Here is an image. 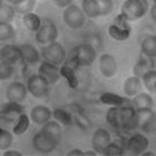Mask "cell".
<instances>
[{
  "instance_id": "1",
  "label": "cell",
  "mask_w": 156,
  "mask_h": 156,
  "mask_svg": "<svg viewBox=\"0 0 156 156\" xmlns=\"http://www.w3.org/2000/svg\"><path fill=\"white\" fill-rule=\"evenodd\" d=\"M97 58V49L91 45V43H80L73 49L72 58L66 60L64 64L70 66L72 69H77V67H89L92 66V62Z\"/></svg>"
},
{
  "instance_id": "2",
  "label": "cell",
  "mask_w": 156,
  "mask_h": 156,
  "mask_svg": "<svg viewBox=\"0 0 156 156\" xmlns=\"http://www.w3.org/2000/svg\"><path fill=\"white\" fill-rule=\"evenodd\" d=\"M149 12V2L147 0H125L122 5V15L131 23L135 20L143 18Z\"/></svg>"
},
{
  "instance_id": "3",
  "label": "cell",
  "mask_w": 156,
  "mask_h": 156,
  "mask_svg": "<svg viewBox=\"0 0 156 156\" xmlns=\"http://www.w3.org/2000/svg\"><path fill=\"white\" fill-rule=\"evenodd\" d=\"M42 58L46 61V62H51V64H54V66H58L60 67L61 64H64V61H66V57H67V54H66V48L61 45L60 42H52V43H48V45H45V48L42 49Z\"/></svg>"
},
{
  "instance_id": "4",
  "label": "cell",
  "mask_w": 156,
  "mask_h": 156,
  "mask_svg": "<svg viewBox=\"0 0 156 156\" xmlns=\"http://www.w3.org/2000/svg\"><path fill=\"white\" fill-rule=\"evenodd\" d=\"M131 25H129V21L119 13L115 20V23L108 27V36L112 37L113 40H118V42H123V40H128L129 36H131Z\"/></svg>"
},
{
  "instance_id": "5",
  "label": "cell",
  "mask_w": 156,
  "mask_h": 156,
  "mask_svg": "<svg viewBox=\"0 0 156 156\" xmlns=\"http://www.w3.org/2000/svg\"><path fill=\"white\" fill-rule=\"evenodd\" d=\"M62 20L67 27H70L73 30H77V28H82L86 23V16L82 12L80 6H76V5H70L64 9L62 13Z\"/></svg>"
},
{
  "instance_id": "6",
  "label": "cell",
  "mask_w": 156,
  "mask_h": 156,
  "mask_svg": "<svg viewBox=\"0 0 156 156\" xmlns=\"http://www.w3.org/2000/svg\"><path fill=\"white\" fill-rule=\"evenodd\" d=\"M58 37V28L52 20H42V25L36 31V40L40 45H48L55 42Z\"/></svg>"
},
{
  "instance_id": "7",
  "label": "cell",
  "mask_w": 156,
  "mask_h": 156,
  "mask_svg": "<svg viewBox=\"0 0 156 156\" xmlns=\"http://www.w3.org/2000/svg\"><path fill=\"white\" fill-rule=\"evenodd\" d=\"M25 86H27V91L34 97V98L48 97L49 91H51V85H49L40 74H33V76H30Z\"/></svg>"
},
{
  "instance_id": "8",
  "label": "cell",
  "mask_w": 156,
  "mask_h": 156,
  "mask_svg": "<svg viewBox=\"0 0 156 156\" xmlns=\"http://www.w3.org/2000/svg\"><path fill=\"white\" fill-rule=\"evenodd\" d=\"M98 69H100V73L104 76V77H113L116 72H118V62H116V58L112 55V54H103L98 60Z\"/></svg>"
},
{
  "instance_id": "9",
  "label": "cell",
  "mask_w": 156,
  "mask_h": 156,
  "mask_svg": "<svg viewBox=\"0 0 156 156\" xmlns=\"http://www.w3.org/2000/svg\"><path fill=\"white\" fill-rule=\"evenodd\" d=\"M147 147H149V140L140 132L126 138V150L131 152L132 155H141L144 150H147Z\"/></svg>"
},
{
  "instance_id": "10",
  "label": "cell",
  "mask_w": 156,
  "mask_h": 156,
  "mask_svg": "<svg viewBox=\"0 0 156 156\" xmlns=\"http://www.w3.org/2000/svg\"><path fill=\"white\" fill-rule=\"evenodd\" d=\"M0 60L9 62L11 66H16L23 61V55H21V49L20 46L15 45H5L3 48L0 49Z\"/></svg>"
},
{
  "instance_id": "11",
  "label": "cell",
  "mask_w": 156,
  "mask_h": 156,
  "mask_svg": "<svg viewBox=\"0 0 156 156\" xmlns=\"http://www.w3.org/2000/svg\"><path fill=\"white\" fill-rule=\"evenodd\" d=\"M40 132L45 137H48L49 140H52L55 144L61 143L62 140V128H61V123L57 120H48L46 123H43Z\"/></svg>"
},
{
  "instance_id": "12",
  "label": "cell",
  "mask_w": 156,
  "mask_h": 156,
  "mask_svg": "<svg viewBox=\"0 0 156 156\" xmlns=\"http://www.w3.org/2000/svg\"><path fill=\"white\" fill-rule=\"evenodd\" d=\"M110 141H112V137H110V132L106 128H98L92 134V147L100 155H103V150L107 147V144Z\"/></svg>"
},
{
  "instance_id": "13",
  "label": "cell",
  "mask_w": 156,
  "mask_h": 156,
  "mask_svg": "<svg viewBox=\"0 0 156 156\" xmlns=\"http://www.w3.org/2000/svg\"><path fill=\"white\" fill-rule=\"evenodd\" d=\"M27 86L23 82H12L6 89V97L8 101H13V103H23L27 97Z\"/></svg>"
},
{
  "instance_id": "14",
  "label": "cell",
  "mask_w": 156,
  "mask_h": 156,
  "mask_svg": "<svg viewBox=\"0 0 156 156\" xmlns=\"http://www.w3.org/2000/svg\"><path fill=\"white\" fill-rule=\"evenodd\" d=\"M39 74L48 82L49 85H54L58 82L60 79V67L58 66H54L51 62L43 61L40 66H39Z\"/></svg>"
},
{
  "instance_id": "15",
  "label": "cell",
  "mask_w": 156,
  "mask_h": 156,
  "mask_svg": "<svg viewBox=\"0 0 156 156\" xmlns=\"http://www.w3.org/2000/svg\"><path fill=\"white\" fill-rule=\"evenodd\" d=\"M31 143H33L34 150L39 152V153H51V152H54L55 147H57V144L54 143L52 140H49L48 137H45L42 132H39V134H36V135L33 137Z\"/></svg>"
},
{
  "instance_id": "16",
  "label": "cell",
  "mask_w": 156,
  "mask_h": 156,
  "mask_svg": "<svg viewBox=\"0 0 156 156\" xmlns=\"http://www.w3.org/2000/svg\"><path fill=\"white\" fill-rule=\"evenodd\" d=\"M30 119L33 120L36 125H43L46 123L48 120L52 119V112L51 108L43 106V104H39V106H34L30 112Z\"/></svg>"
},
{
  "instance_id": "17",
  "label": "cell",
  "mask_w": 156,
  "mask_h": 156,
  "mask_svg": "<svg viewBox=\"0 0 156 156\" xmlns=\"http://www.w3.org/2000/svg\"><path fill=\"white\" fill-rule=\"evenodd\" d=\"M155 60L156 58H147V57H144V55H140V58L137 60V62L134 64V69H132L134 76L141 77L146 72L155 69Z\"/></svg>"
},
{
  "instance_id": "18",
  "label": "cell",
  "mask_w": 156,
  "mask_h": 156,
  "mask_svg": "<svg viewBox=\"0 0 156 156\" xmlns=\"http://www.w3.org/2000/svg\"><path fill=\"white\" fill-rule=\"evenodd\" d=\"M20 49H21V55H23V61L24 62L30 64V66H34V64H37L40 61V54L33 45L24 43V45L20 46Z\"/></svg>"
},
{
  "instance_id": "19",
  "label": "cell",
  "mask_w": 156,
  "mask_h": 156,
  "mask_svg": "<svg viewBox=\"0 0 156 156\" xmlns=\"http://www.w3.org/2000/svg\"><path fill=\"white\" fill-rule=\"evenodd\" d=\"M131 104L135 110L153 108V98L149 92H138L137 95L131 97Z\"/></svg>"
},
{
  "instance_id": "20",
  "label": "cell",
  "mask_w": 156,
  "mask_h": 156,
  "mask_svg": "<svg viewBox=\"0 0 156 156\" xmlns=\"http://www.w3.org/2000/svg\"><path fill=\"white\" fill-rule=\"evenodd\" d=\"M141 88H143V83H141V79L137 77V76H129L125 83H123V92L126 97H134L137 95L138 92H141Z\"/></svg>"
},
{
  "instance_id": "21",
  "label": "cell",
  "mask_w": 156,
  "mask_h": 156,
  "mask_svg": "<svg viewBox=\"0 0 156 156\" xmlns=\"http://www.w3.org/2000/svg\"><path fill=\"white\" fill-rule=\"evenodd\" d=\"M60 76H62V77L67 80V83H69V86H70L72 89H76V88L79 86V79H77V76H76V70L72 69L70 66L61 64L60 66Z\"/></svg>"
},
{
  "instance_id": "22",
  "label": "cell",
  "mask_w": 156,
  "mask_h": 156,
  "mask_svg": "<svg viewBox=\"0 0 156 156\" xmlns=\"http://www.w3.org/2000/svg\"><path fill=\"white\" fill-rule=\"evenodd\" d=\"M52 118L57 119V122H60L61 125H66V126H70L74 123L73 120V115L70 113V110L66 107H58L52 112Z\"/></svg>"
},
{
  "instance_id": "23",
  "label": "cell",
  "mask_w": 156,
  "mask_h": 156,
  "mask_svg": "<svg viewBox=\"0 0 156 156\" xmlns=\"http://www.w3.org/2000/svg\"><path fill=\"white\" fill-rule=\"evenodd\" d=\"M100 103L107 104V106L112 107V106H123V104L129 103V100L118 95V94H113V92H103L100 95Z\"/></svg>"
},
{
  "instance_id": "24",
  "label": "cell",
  "mask_w": 156,
  "mask_h": 156,
  "mask_svg": "<svg viewBox=\"0 0 156 156\" xmlns=\"http://www.w3.org/2000/svg\"><path fill=\"white\" fill-rule=\"evenodd\" d=\"M141 55L147 58H156V36H147L143 39Z\"/></svg>"
},
{
  "instance_id": "25",
  "label": "cell",
  "mask_w": 156,
  "mask_h": 156,
  "mask_svg": "<svg viewBox=\"0 0 156 156\" xmlns=\"http://www.w3.org/2000/svg\"><path fill=\"white\" fill-rule=\"evenodd\" d=\"M80 9H82V12L85 13L86 18L94 20L97 16H100V6H98L97 0H82Z\"/></svg>"
},
{
  "instance_id": "26",
  "label": "cell",
  "mask_w": 156,
  "mask_h": 156,
  "mask_svg": "<svg viewBox=\"0 0 156 156\" xmlns=\"http://www.w3.org/2000/svg\"><path fill=\"white\" fill-rule=\"evenodd\" d=\"M0 113H5L11 118H18L20 115L24 113V107L21 106V103H13V101H8L5 104L0 106Z\"/></svg>"
},
{
  "instance_id": "27",
  "label": "cell",
  "mask_w": 156,
  "mask_h": 156,
  "mask_svg": "<svg viewBox=\"0 0 156 156\" xmlns=\"http://www.w3.org/2000/svg\"><path fill=\"white\" fill-rule=\"evenodd\" d=\"M30 116H27L25 113L23 115H20L16 120H15V123L12 125V134L13 135H23L24 132H27L28 129V126H30Z\"/></svg>"
},
{
  "instance_id": "28",
  "label": "cell",
  "mask_w": 156,
  "mask_h": 156,
  "mask_svg": "<svg viewBox=\"0 0 156 156\" xmlns=\"http://www.w3.org/2000/svg\"><path fill=\"white\" fill-rule=\"evenodd\" d=\"M23 24L25 25L27 30L36 33L37 30H39V27L42 25V18L39 15H36V13L28 12V13H25V15H23Z\"/></svg>"
},
{
  "instance_id": "29",
  "label": "cell",
  "mask_w": 156,
  "mask_h": 156,
  "mask_svg": "<svg viewBox=\"0 0 156 156\" xmlns=\"http://www.w3.org/2000/svg\"><path fill=\"white\" fill-rule=\"evenodd\" d=\"M140 79H141L143 86L147 89V92H149V94H155V91H156V72H155V69L146 72Z\"/></svg>"
},
{
  "instance_id": "30",
  "label": "cell",
  "mask_w": 156,
  "mask_h": 156,
  "mask_svg": "<svg viewBox=\"0 0 156 156\" xmlns=\"http://www.w3.org/2000/svg\"><path fill=\"white\" fill-rule=\"evenodd\" d=\"M106 119H107L108 125L118 131V134L120 132V119H119V112H118V106H112L107 110V115H106Z\"/></svg>"
},
{
  "instance_id": "31",
  "label": "cell",
  "mask_w": 156,
  "mask_h": 156,
  "mask_svg": "<svg viewBox=\"0 0 156 156\" xmlns=\"http://www.w3.org/2000/svg\"><path fill=\"white\" fill-rule=\"evenodd\" d=\"M15 9L11 3L0 5V23H12L15 18Z\"/></svg>"
},
{
  "instance_id": "32",
  "label": "cell",
  "mask_w": 156,
  "mask_h": 156,
  "mask_svg": "<svg viewBox=\"0 0 156 156\" xmlns=\"http://www.w3.org/2000/svg\"><path fill=\"white\" fill-rule=\"evenodd\" d=\"M15 28L11 23H0V42H8L15 37Z\"/></svg>"
},
{
  "instance_id": "33",
  "label": "cell",
  "mask_w": 156,
  "mask_h": 156,
  "mask_svg": "<svg viewBox=\"0 0 156 156\" xmlns=\"http://www.w3.org/2000/svg\"><path fill=\"white\" fill-rule=\"evenodd\" d=\"M13 143V134L8 131L6 128L0 126V150H6L9 149Z\"/></svg>"
},
{
  "instance_id": "34",
  "label": "cell",
  "mask_w": 156,
  "mask_h": 156,
  "mask_svg": "<svg viewBox=\"0 0 156 156\" xmlns=\"http://www.w3.org/2000/svg\"><path fill=\"white\" fill-rule=\"evenodd\" d=\"M34 6H36V0H24V2H21L18 5H13V9H15L16 13L25 15L28 12H33Z\"/></svg>"
},
{
  "instance_id": "35",
  "label": "cell",
  "mask_w": 156,
  "mask_h": 156,
  "mask_svg": "<svg viewBox=\"0 0 156 156\" xmlns=\"http://www.w3.org/2000/svg\"><path fill=\"white\" fill-rule=\"evenodd\" d=\"M123 149H122V146H120L118 141H110L107 144V147L103 150V155H107V156H120L123 155Z\"/></svg>"
},
{
  "instance_id": "36",
  "label": "cell",
  "mask_w": 156,
  "mask_h": 156,
  "mask_svg": "<svg viewBox=\"0 0 156 156\" xmlns=\"http://www.w3.org/2000/svg\"><path fill=\"white\" fill-rule=\"evenodd\" d=\"M138 128H141V131L146 134H153L156 131V116H150L146 120H143L141 123H138Z\"/></svg>"
},
{
  "instance_id": "37",
  "label": "cell",
  "mask_w": 156,
  "mask_h": 156,
  "mask_svg": "<svg viewBox=\"0 0 156 156\" xmlns=\"http://www.w3.org/2000/svg\"><path fill=\"white\" fill-rule=\"evenodd\" d=\"M13 74V66H11L9 62L0 60V80H8L11 79Z\"/></svg>"
},
{
  "instance_id": "38",
  "label": "cell",
  "mask_w": 156,
  "mask_h": 156,
  "mask_svg": "<svg viewBox=\"0 0 156 156\" xmlns=\"http://www.w3.org/2000/svg\"><path fill=\"white\" fill-rule=\"evenodd\" d=\"M98 2V6H100V15L103 16H107L113 12V0H97Z\"/></svg>"
},
{
  "instance_id": "39",
  "label": "cell",
  "mask_w": 156,
  "mask_h": 156,
  "mask_svg": "<svg viewBox=\"0 0 156 156\" xmlns=\"http://www.w3.org/2000/svg\"><path fill=\"white\" fill-rule=\"evenodd\" d=\"M73 0H52V3L57 6V8H67V6H70L72 5Z\"/></svg>"
},
{
  "instance_id": "40",
  "label": "cell",
  "mask_w": 156,
  "mask_h": 156,
  "mask_svg": "<svg viewBox=\"0 0 156 156\" xmlns=\"http://www.w3.org/2000/svg\"><path fill=\"white\" fill-rule=\"evenodd\" d=\"M20 155H21L20 150H11V149L3 150V156H20Z\"/></svg>"
},
{
  "instance_id": "41",
  "label": "cell",
  "mask_w": 156,
  "mask_h": 156,
  "mask_svg": "<svg viewBox=\"0 0 156 156\" xmlns=\"http://www.w3.org/2000/svg\"><path fill=\"white\" fill-rule=\"evenodd\" d=\"M67 155H70V156H79V155H83V152H82L80 149H73V150H70Z\"/></svg>"
},
{
  "instance_id": "42",
  "label": "cell",
  "mask_w": 156,
  "mask_h": 156,
  "mask_svg": "<svg viewBox=\"0 0 156 156\" xmlns=\"http://www.w3.org/2000/svg\"><path fill=\"white\" fill-rule=\"evenodd\" d=\"M150 15H152V20L156 21V5L152 6V9H150Z\"/></svg>"
},
{
  "instance_id": "43",
  "label": "cell",
  "mask_w": 156,
  "mask_h": 156,
  "mask_svg": "<svg viewBox=\"0 0 156 156\" xmlns=\"http://www.w3.org/2000/svg\"><path fill=\"white\" fill-rule=\"evenodd\" d=\"M83 155H86V156H94V155H97V152H95V150H88V152H83Z\"/></svg>"
},
{
  "instance_id": "44",
  "label": "cell",
  "mask_w": 156,
  "mask_h": 156,
  "mask_svg": "<svg viewBox=\"0 0 156 156\" xmlns=\"http://www.w3.org/2000/svg\"><path fill=\"white\" fill-rule=\"evenodd\" d=\"M141 155L143 156H155V153H153V152H149V150H144Z\"/></svg>"
},
{
  "instance_id": "45",
  "label": "cell",
  "mask_w": 156,
  "mask_h": 156,
  "mask_svg": "<svg viewBox=\"0 0 156 156\" xmlns=\"http://www.w3.org/2000/svg\"><path fill=\"white\" fill-rule=\"evenodd\" d=\"M21 2H24V0H9V2H8V3H11V5H18V3H21Z\"/></svg>"
},
{
  "instance_id": "46",
  "label": "cell",
  "mask_w": 156,
  "mask_h": 156,
  "mask_svg": "<svg viewBox=\"0 0 156 156\" xmlns=\"http://www.w3.org/2000/svg\"><path fill=\"white\" fill-rule=\"evenodd\" d=\"M2 3H5V0H0V5H2Z\"/></svg>"
},
{
  "instance_id": "47",
  "label": "cell",
  "mask_w": 156,
  "mask_h": 156,
  "mask_svg": "<svg viewBox=\"0 0 156 156\" xmlns=\"http://www.w3.org/2000/svg\"><path fill=\"white\" fill-rule=\"evenodd\" d=\"M8 2H9V0H8Z\"/></svg>"
}]
</instances>
